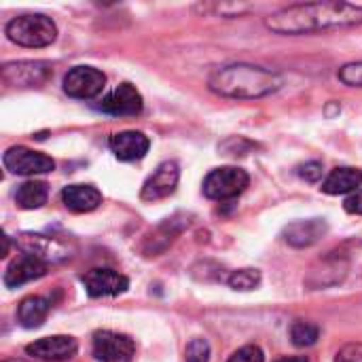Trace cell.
I'll return each mask as SVG.
<instances>
[{
    "instance_id": "obj_7",
    "label": "cell",
    "mask_w": 362,
    "mask_h": 362,
    "mask_svg": "<svg viewBox=\"0 0 362 362\" xmlns=\"http://www.w3.org/2000/svg\"><path fill=\"white\" fill-rule=\"evenodd\" d=\"M91 354L98 362H134L136 344L115 331H98L91 339Z\"/></svg>"
},
{
    "instance_id": "obj_28",
    "label": "cell",
    "mask_w": 362,
    "mask_h": 362,
    "mask_svg": "<svg viewBox=\"0 0 362 362\" xmlns=\"http://www.w3.org/2000/svg\"><path fill=\"white\" fill-rule=\"evenodd\" d=\"M344 208H346V212H350V214H358V216H362V189H358V191L352 193V195H348Z\"/></svg>"
},
{
    "instance_id": "obj_18",
    "label": "cell",
    "mask_w": 362,
    "mask_h": 362,
    "mask_svg": "<svg viewBox=\"0 0 362 362\" xmlns=\"http://www.w3.org/2000/svg\"><path fill=\"white\" fill-rule=\"evenodd\" d=\"M362 187V172L358 168H337L333 170L325 182H322V191L327 195H352Z\"/></svg>"
},
{
    "instance_id": "obj_25",
    "label": "cell",
    "mask_w": 362,
    "mask_h": 362,
    "mask_svg": "<svg viewBox=\"0 0 362 362\" xmlns=\"http://www.w3.org/2000/svg\"><path fill=\"white\" fill-rule=\"evenodd\" d=\"M227 362H265V354L259 346H244L233 352Z\"/></svg>"
},
{
    "instance_id": "obj_27",
    "label": "cell",
    "mask_w": 362,
    "mask_h": 362,
    "mask_svg": "<svg viewBox=\"0 0 362 362\" xmlns=\"http://www.w3.org/2000/svg\"><path fill=\"white\" fill-rule=\"evenodd\" d=\"M335 362H362V344H348V346H344L337 352Z\"/></svg>"
},
{
    "instance_id": "obj_13",
    "label": "cell",
    "mask_w": 362,
    "mask_h": 362,
    "mask_svg": "<svg viewBox=\"0 0 362 362\" xmlns=\"http://www.w3.org/2000/svg\"><path fill=\"white\" fill-rule=\"evenodd\" d=\"M144 108L142 93L132 83H121L115 87L100 104V110L112 117H136Z\"/></svg>"
},
{
    "instance_id": "obj_24",
    "label": "cell",
    "mask_w": 362,
    "mask_h": 362,
    "mask_svg": "<svg viewBox=\"0 0 362 362\" xmlns=\"http://www.w3.org/2000/svg\"><path fill=\"white\" fill-rule=\"evenodd\" d=\"M337 78L348 87H361L362 89V62H352L339 68Z\"/></svg>"
},
{
    "instance_id": "obj_15",
    "label": "cell",
    "mask_w": 362,
    "mask_h": 362,
    "mask_svg": "<svg viewBox=\"0 0 362 362\" xmlns=\"http://www.w3.org/2000/svg\"><path fill=\"white\" fill-rule=\"evenodd\" d=\"M47 261L30 255V252H23L21 257H17L4 272V286L6 288H17L21 284H28L32 280H38L42 276H47Z\"/></svg>"
},
{
    "instance_id": "obj_4",
    "label": "cell",
    "mask_w": 362,
    "mask_h": 362,
    "mask_svg": "<svg viewBox=\"0 0 362 362\" xmlns=\"http://www.w3.org/2000/svg\"><path fill=\"white\" fill-rule=\"evenodd\" d=\"M350 272V252L339 248L333 252H327L322 259H318L305 278V286L310 291H320V288H331L337 286L346 280Z\"/></svg>"
},
{
    "instance_id": "obj_19",
    "label": "cell",
    "mask_w": 362,
    "mask_h": 362,
    "mask_svg": "<svg viewBox=\"0 0 362 362\" xmlns=\"http://www.w3.org/2000/svg\"><path fill=\"white\" fill-rule=\"evenodd\" d=\"M51 312V301L38 295L25 297L17 308V320L23 329H38Z\"/></svg>"
},
{
    "instance_id": "obj_2",
    "label": "cell",
    "mask_w": 362,
    "mask_h": 362,
    "mask_svg": "<svg viewBox=\"0 0 362 362\" xmlns=\"http://www.w3.org/2000/svg\"><path fill=\"white\" fill-rule=\"evenodd\" d=\"M282 85V74L255 64L221 66L208 76L210 91L231 100H259L276 93Z\"/></svg>"
},
{
    "instance_id": "obj_26",
    "label": "cell",
    "mask_w": 362,
    "mask_h": 362,
    "mask_svg": "<svg viewBox=\"0 0 362 362\" xmlns=\"http://www.w3.org/2000/svg\"><path fill=\"white\" fill-rule=\"evenodd\" d=\"M322 172H325V168L320 161H308L299 168V176L308 182H318L322 178Z\"/></svg>"
},
{
    "instance_id": "obj_30",
    "label": "cell",
    "mask_w": 362,
    "mask_h": 362,
    "mask_svg": "<svg viewBox=\"0 0 362 362\" xmlns=\"http://www.w3.org/2000/svg\"><path fill=\"white\" fill-rule=\"evenodd\" d=\"M2 362H25V361H17V358H8V361H2Z\"/></svg>"
},
{
    "instance_id": "obj_17",
    "label": "cell",
    "mask_w": 362,
    "mask_h": 362,
    "mask_svg": "<svg viewBox=\"0 0 362 362\" xmlns=\"http://www.w3.org/2000/svg\"><path fill=\"white\" fill-rule=\"evenodd\" d=\"M62 202L72 212H93L102 204V193L93 185H68L62 191Z\"/></svg>"
},
{
    "instance_id": "obj_6",
    "label": "cell",
    "mask_w": 362,
    "mask_h": 362,
    "mask_svg": "<svg viewBox=\"0 0 362 362\" xmlns=\"http://www.w3.org/2000/svg\"><path fill=\"white\" fill-rule=\"evenodd\" d=\"M53 74V68L49 62L40 59H23V62H11L4 64L0 70L2 83L17 89H32L45 85Z\"/></svg>"
},
{
    "instance_id": "obj_5",
    "label": "cell",
    "mask_w": 362,
    "mask_h": 362,
    "mask_svg": "<svg viewBox=\"0 0 362 362\" xmlns=\"http://www.w3.org/2000/svg\"><path fill=\"white\" fill-rule=\"evenodd\" d=\"M248 185H250V176L246 174V170L235 165H225L212 170L204 178V195L214 202H227L242 195Z\"/></svg>"
},
{
    "instance_id": "obj_10",
    "label": "cell",
    "mask_w": 362,
    "mask_h": 362,
    "mask_svg": "<svg viewBox=\"0 0 362 362\" xmlns=\"http://www.w3.org/2000/svg\"><path fill=\"white\" fill-rule=\"evenodd\" d=\"M83 286L89 297L100 299V297H119L129 288V280L108 267H95L89 269L83 278Z\"/></svg>"
},
{
    "instance_id": "obj_1",
    "label": "cell",
    "mask_w": 362,
    "mask_h": 362,
    "mask_svg": "<svg viewBox=\"0 0 362 362\" xmlns=\"http://www.w3.org/2000/svg\"><path fill=\"white\" fill-rule=\"evenodd\" d=\"M362 23V6L348 2H305L284 6L265 17V28L282 36H303L331 30L356 28Z\"/></svg>"
},
{
    "instance_id": "obj_23",
    "label": "cell",
    "mask_w": 362,
    "mask_h": 362,
    "mask_svg": "<svg viewBox=\"0 0 362 362\" xmlns=\"http://www.w3.org/2000/svg\"><path fill=\"white\" fill-rule=\"evenodd\" d=\"M187 362H210V344L202 337H195L187 344Z\"/></svg>"
},
{
    "instance_id": "obj_12",
    "label": "cell",
    "mask_w": 362,
    "mask_h": 362,
    "mask_svg": "<svg viewBox=\"0 0 362 362\" xmlns=\"http://www.w3.org/2000/svg\"><path fill=\"white\" fill-rule=\"evenodd\" d=\"M178 178H180V170L176 161H163L155 168V172L144 180L140 197L144 202H159L170 197L176 187H178Z\"/></svg>"
},
{
    "instance_id": "obj_3",
    "label": "cell",
    "mask_w": 362,
    "mask_h": 362,
    "mask_svg": "<svg viewBox=\"0 0 362 362\" xmlns=\"http://www.w3.org/2000/svg\"><path fill=\"white\" fill-rule=\"evenodd\" d=\"M4 34L11 42L28 49H42L55 42L57 38V25L51 17L42 13H25L13 17L4 25Z\"/></svg>"
},
{
    "instance_id": "obj_14",
    "label": "cell",
    "mask_w": 362,
    "mask_h": 362,
    "mask_svg": "<svg viewBox=\"0 0 362 362\" xmlns=\"http://www.w3.org/2000/svg\"><path fill=\"white\" fill-rule=\"evenodd\" d=\"M327 233H329V223L325 218H308L286 225L282 238L293 248H310L318 244Z\"/></svg>"
},
{
    "instance_id": "obj_11",
    "label": "cell",
    "mask_w": 362,
    "mask_h": 362,
    "mask_svg": "<svg viewBox=\"0 0 362 362\" xmlns=\"http://www.w3.org/2000/svg\"><path fill=\"white\" fill-rule=\"evenodd\" d=\"M78 352V341L70 335H51L25 346V354L45 362H66Z\"/></svg>"
},
{
    "instance_id": "obj_16",
    "label": "cell",
    "mask_w": 362,
    "mask_h": 362,
    "mask_svg": "<svg viewBox=\"0 0 362 362\" xmlns=\"http://www.w3.org/2000/svg\"><path fill=\"white\" fill-rule=\"evenodd\" d=\"M108 146L119 161H138L148 153L151 140L142 132L125 129V132L112 134L108 140Z\"/></svg>"
},
{
    "instance_id": "obj_22",
    "label": "cell",
    "mask_w": 362,
    "mask_h": 362,
    "mask_svg": "<svg viewBox=\"0 0 362 362\" xmlns=\"http://www.w3.org/2000/svg\"><path fill=\"white\" fill-rule=\"evenodd\" d=\"M261 272L259 269H252V267H246V269H238V272H231L227 276V284L233 288V291H242V293H248V291H255L261 286Z\"/></svg>"
},
{
    "instance_id": "obj_21",
    "label": "cell",
    "mask_w": 362,
    "mask_h": 362,
    "mask_svg": "<svg viewBox=\"0 0 362 362\" xmlns=\"http://www.w3.org/2000/svg\"><path fill=\"white\" fill-rule=\"evenodd\" d=\"M320 337V327L308 320H297L291 327V339L297 348H312Z\"/></svg>"
},
{
    "instance_id": "obj_20",
    "label": "cell",
    "mask_w": 362,
    "mask_h": 362,
    "mask_svg": "<svg viewBox=\"0 0 362 362\" xmlns=\"http://www.w3.org/2000/svg\"><path fill=\"white\" fill-rule=\"evenodd\" d=\"M49 199V187L42 180H28L19 185L15 193V204L21 210H38L47 204Z\"/></svg>"
},
{
    "instance_id": "obj_29",
    "label": "cell",
    "mask_w": 362,
    "mask_h": 362,
    "mask_svg": "<svg viewBox=\"0 0 362 362\" xmlns=\"http://www.w3.org/2000/svg\"><path fill=\"white\" fill-rule=\"evenodd\" d=\"M276 362H310V358L308 356H284V358Z\"/></svg>"
},
{
    "instance_id": "obj_9",
    "label": "cell",
    "mask_w": 362,
    "mask_h": 362,
    "mask_svg": "<svg viewBox=\"0 0 362 362\" xmlns=\"http://www.w3.org/2000/svg\"><path fill=\"white\" fill-rule=\"evenodd\" d=\"M2 163L8 172L19 176H36V174H49L55 170V161L38 151H32L28 146H11L2 155Z\"/></svg>"
},
{
    "instance_id": "obj_8",
    "label": "cell",
    "mask_w": 362,
    "mask_h": 362,
    "mask_svg": "<svg viewBox=\"0 0 362 362\" xmlns=\"http://www.w3.org/2000/svg\"><path fill=\"white\" fill-rule=\"evenodd\" d=\"M106 87V74L93 66H74L64 76V91L74 100H91Z\"/></svg>"
}]
</instances>
